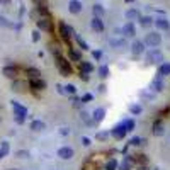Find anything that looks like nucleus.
Instances as JSON below:
<instances>
[{"mask_svg": "<svg viewBox=\"0 0 170 170\" xmlns=\"http://www.w3.org/2000/svg\"><path fill=\"white\" fill-rule=\"evenodd\" d=\"M12 109H14L15 121L19 124H22V123H24V119H25V116H27V109H25L24 106H21L19 102H15V100H12Z\"/></svg>", "mask_w": 170, "mask_h": 170, "instance_id": "obj_2", "label": "nucleus"}, {"mask_svg": "<svg viewBox=\"0 0 170 170\" xmlns=\"http://www.w3.org/2000/svg\"><path fill=\"white\" fill-rule=\"evenodd\" d=\"M68 10H70L72 14L82 12V2H78V0H72V2L68 4Z\"/></svg>", "mask_w": 170, "mask_h": 170, "instance_id": "obj_16", "label": "nucleus"}, {"mask_svg": "<svg viewBox=\"0 0 170 170\" xmlns=\"http://www.w3.org/2000/svg\"><path fill=\"white\" fill-rule=\"evenodd\" d=\"M138 170H148L146 167H138Z\"/></svg>", "mask_w": 170, "mask_h": 170, "instance_id": "obj_50", "label": "nucleus"}, {"mask_svg": "<svg viewBox=\"0 0 170 170\" xmlns=\"http://www.w3.org/2000/svg\"><path fill=\"white\" fill-rule=\"evenodd\" d=\"M25 73L29 75V80H34V78H39V76H41V72H39L38 68H27Z\"/></svg>", "mask_w": 170, "mask_h": 170, "instance_id": "obj_23", "label": "nucleus"}, {"mask_svg": "<svg viewBox=\"0 0 170 170\" xmlns=\"http://www.w3.org/2000/svg\"><path fill=\"white\" fill-rule=\"evenodd\" d=\"M36 24H38V29H41V31H46V32L53 31V22H51L49 17H39Z\"/></svg>", "mask_w": 170, "mask_h": 170, "instance_id": "obj_5", "label": "nucleus"}, {"mask_svg": "<svg viewBox=\"0 0 170 170\" xmlns=\"http://www.w3.org/2000/svg\"><path fill=\"white\" fill-rule=\"evenodd\" d=\"M133 162H138V163H141L140 167H144L148 163V158H146V155H134V157H133Z\"/></svg>", "mask_w": 170, "mask_h": 170, "instance_id": "obj_25", "label": "nucleus"}, {"mask_svg": "<svg viewBox=\"0 0 170 170\" xmlns=\"http://www.w3.org/2000/svg\"><path fill=\"white\" fill-rule=\"evenodd\" d=\"M144 138H140V136H134V138H131L129 140V144H133V146H140V144H144Z\"/></svg>", "mask_w": 170, "mask_h": 170, "instance_id": "obj_29", "label": "nucleus"}, {"mask_svg": "<svg viewBox=\"0 0 170 170\" xmlns=\"http://www.w3.org/2000/svg\"><path fill=\"white\" fill-rule=\"evenodd\" d=\"M8 143L7 141H2V146H0V157H7L8 155Z\"/></svg>", "mask_w": 170, "mask_h": 170, "instance_id": "obj_31", "label": "nucleus"}, {"mask_svg": "<svg viewBox=\"0 0 170 170\" xmlns=\"http://www.w3.org/2000/svg\"><path fill=\"white\" fill-rule=\"evenodd\" d=\"M158 75L160 76L170 75V63H162L160 66H158Z\"/></svg>", "mask_w": 170, "mask_h": 170, "instance_id": "obj_22", "label": "nucleus"}, {"mask_svg": "<svg viewBox=\"0 0 170 170\" xmlns=\"http://www.w3.org/2000/svg\"><path fill=\"white\" fill-rule=\"evenodd\" d=\"M123 34L126 36V38H134V36H136V27H134V24H133V22H126V24H124V27H123Z\"/></svg>", "mask_w": 170, "mask_h": 170, "instance_id": "obj_9", "label": "nucleus"}, {"mask_svg": "<svg viewBox=\"0 0 170 170\" xmlns=\"http://www.w3.org/2000/svg\"><path fill=\"white\" fill-rule=\"evenodd\" d=\"M32 41H39V32L38 31H34L32 32Z\"/></svg>", "mask_w": 170, "mask_h": 170, "instance_id": "obj_45", "label": "nucleus"}, {"mask_svg": "<svg viewBox=\"0 0 170 170\" xmlns=\"http://www.w3.org/2000/svg\"><path fill=\"white\" fill-rule=\"evenodd\" d=\"M141 106H138V104H133V106H129V112L131 114H134V116H140L141 114Z\"/></svg>", "mask_w": 170, "mask_h": 170, "instance_id": "obj_32", "label": "nucleus"}, {"mask_svg": "<svg viewBox=\"0 0 170 170\" xmlns=\"http://www.w3.org/2000/svg\"><path fill=\"white\" fill-rule=\"evenodd\" d=\"M2 73H4V75L7 76V78H15V76H17V66H14V65H8V66H4Z\"/></svg>", "mask_w": 170, "mask_h": 170, "instance_id": "obj_13", "label": "nucleus"}, {"mask_svg": "<svg viewBox=\"0 0 170 170\" xmlns=\"http://www.w3.org/2000/svg\"><path fill=\"white\" fill-rule=\"evenodd\" d=\"M56 90H58L59 93H65V89L61 87V85H56Z\"/></svg>", "mask_w": 170, "mask_h": 170, "instance_id": "obj_48", "label": "nucleus"}, {"mask_svg": "<svg viewBox=\"0 0 170 170\" xmlns=\"http://www.w3.org/2000/svg\"><path fill=\"white\" fill-rule=\"evenodd\" d=\"M143 42H144V46H150L153 49V48H157L162 42V36L158 32H150V34H146V38H144Z\"/></svg>", "mask_w": 170, "mask_h": 170, "instance_id": "obj_3", "label": "nucleus"}, {"mask_svg": "<svg viewBox=\"0 0 170 170\" xmlns=\"http://www.w3.org/2000/svg\"><path fill=\"white\" fill-rule=\"evenodd\" d=\"M109 138V133H104V131H100V133H97V140H100V141H104V140H107Z\"/></svg>", "mask_w": 170, "mask_h": 170, "instance_id": "obj_40", "label": "nucleus"}, {"mask_svg": "<svg viewBox=\"0 0 170 170\" xmlns=\"http://www.w3.org/2000/svg\"><path fill=\"white\" fill-rule=\"evenodd\" d=\"M82 144H83V146H90V138L83 136V138H82Z\"/></svg>", "mask_w": 170, "mask_h": 170, "instance_id": "obj_42", "label": "nucleus"}, {"mask_svg": "<svg viewBox=\"0 0 170 170\" xmlns=\"http://www.w3.org/2000/svg\"><path fill=\"white\" fill-rule=\"evenodd\" d=\"M162 78H163V76H160L157 73V78L151 82V90H155V92H162V90H163V82H162Z\"/></svg>", "mask_w": 170, "mask_h": 170, "instance_id": "obj_15", "label": "nucleus"}, {"mask_svg": "<svg viewBox=\"0 0 170 170\" xmlns=\"http://www.w3.org/2000/svg\"><path fill=\"white\" fill-rule=\"evenodd\" d=\"M93 72V65L90 61H80V73H85V75H89V73Z\"/></svg>", "mask_w": 170, "mask_h": 170, "instance_id": "obj_17", "label": "nucleus"}, {"mask_svg": "<svg viewBox=\"0 0 170 170\" xmlns=\"http://www.w3.org/2000/svg\"><path fill=\"white\" fill-rule=\"evenodd\" d=\"M92 10H93V14H95V17H99V19L104 15V7H102L100 4H93Z\"/></svg>", "mask_w": 170, "mask_h": 170, "instance_id": "obj_27", "label": "nucleus"}, {"mask_svg": "<svg viewBox=\"0 0 170 170\" xmlns=\"http://www.w3.org/2000/svg\"><path fill=\"white\" fill-rule=\"evenodd\" d=\"M99 76H102V78L109 76V68H107L106 65H100V66H99Z\"/></svg>", "mask_w": 170, "mask_h": 170, "instance_id": "obj_34", "label": "nucleus"}, {"mask_svg": "<svg viewBox=\"0 0 170 170\" xmlns=\"http://www.w3.org/2000/svg\"><path fill=\"white\" fill-rule=\"evenodd\" d=\"M10 170H15V168H10Z\"/></svg>", "mask_w": 170, "mask_h": 170, "instance_id": "obj_52", "label": "nucleus"}, {"mask_svg": "<svg viewBox=\"0 0 170 170\" xmlns=\"http://www.w3.org/2000/svg\"><path fill=\"white\" fill-rule=\"evenodd\" d=\"M92 56H93V58H95V59H100L102 58V51H93V53H92Z\"/></svg>", "mask_w": 170, "mask_h": 170, "instance_id": "obj_44", "label": "nucleus"}, {"mask_svg": "<svg viewBox=\"0 0 170 170\" xmlns=\"http://www.w3.org/2000/svg\"><path fill=\"white\" fill-rule=\"evenodd\" d=\"M110 46L112 48H123L124 44H126V42H124V39H110Z\"/></svg>", "mask_w": 170, "mask_h": 170, "instance_id": "obj_33", "label": "nucleus"}, {"mask_svg": "<svg viewBox=\"0 0 170 170\" xmlns=\"http://www.w3.org/2000/svg\"><path fill=\"white\" fill-rule=\"evenodd\" d=\"M126 126H124V123L117 124V126L112 127V131H110V134H112V138H116V140H123L124 136H126Z\"/></svg>", "mask_w": 170, "mask_h": 170, "instance_id": "obj_7", "label": "nucleus"}, {"mask_svg": "<svg viewBox=\"0 0 170 170\" xmlns=\"http://www.w3.org/2000/svg\"><path fill=\"white\" fill-rule=\"evenodd\" d=\"M90 27H92L95 32H102V31H104V21L99 19V17H93L92 21H90Z\"/></svg>", "mask_w": 170, "mask_h": 170, "instance_id": "obj_11", "label": "nucleus"}, {"mask_svg": "<svg viewBox=\"0 0 170 170\" xmlns=\"http://www.w3.org/2000/svg\"><path fill=\"white\" fill-rule=\"evenodd\" d=\"M155 25H157L158 29H162V31H168L170 29L168 21H167V19H163V17H160V19H155Z\"/></svg>", "mask_w": 170, "mask_h": 170, "instance_id": "obj_18", "label": "nucleus"}, {"mask_svg": "<svg viewBox=\"0 0 170 170\" xmlns=\"http://www.w3.org/2000/svg\"><path fill=\"white\" fill-rule=\"evenodd\" d=\"M0 158H2V157H0Z\"/></svg>", "mask_w": 170, "mask_h": 170, "instance_id": "obj_53", "label": "nucleus"}, {"mask_svg": "<svg viewBox=\"0 0 170 170\" xmlns=\"http://www.w3.org/2000/svg\"><path fill=\"white\" fill-rule=\"evenodd\" d=\"M75 39H76V42L80 44V48H82V49H89V44H87V42H85L83 39H82L80 36H78V34H75Z\"/></svg>", "mask_w": 170, "mask_h": 170, "instance_id": "obj_36", "label": "nucleus"}, {"mask_svg": "<svg viewBox=\"0 0 170 170\" xmlns=\"http://www.w3.org/2000/svg\"><path fill=\"white\" fill-rule=\"evenodd\" d=\"M56 65H58V70L63 76L72 75L73 68H72V65H70V61H68L66 58H63V56H56Z\"/></svg>", "mask_w": 170, "mask_h": 170, "instance_id": "obj_1", "label": "nucleus"}, {"mask_svg": "<svg viewBox=\"0 0 170 170\" xmlns=\"http://www.w3.org/2000/svg\"><path fill=\"white\" fill-rule=\"evenodd\" d=\"M12 89H14V90H22V89H24V82L15 80V82L12 83Z\"/></svg>", "mask_w": 170, "mask_h": 170, "instance_id": "obj_38", "label": "nucleus"}, {"mask_svg": "<svg viewBox=\"0 0 170 170\" xmlns=\"http://www.w3.org/2000/svg\"><path fill=\"white\" fill-rule=\"evenodd\" d=\"M151 131H153V134H157V136L163 134V124H162V121H155V123H153Z\"/></svg>", "mask_w": 170, "mask_h": 170, "instance_id": "obj_21", "label": "nucleus"}, {"mask_svg": "<svg viewBox=\"0 0 170 170\" xmlns=\"http://www.w3.org/2000/svg\"><path fill=\"white\" fill-rule=\"evenodd\" d=\"M92 99H93V95H92V93H85L83 97H82V102H90Z\"/></svg>", "mask_w": 170, "mask_h": 170, "instance_id": "obj_41", "label": "nucleus"}, {"mask_svg": "<svg viewBox=\"0 0 170 170\" xmlns=\"http://www.w3.org/2000/svg\"><path fill=\"white\" fill-rule=\"evenodd\" d=\"M59 34H61V38H63V39H66V41H68L72 36H75V31H73L72 25L61 22V24H59Z\"/></svg>", "mask_w": 170, "mask_h": 170, "instance_id": "obj_6", "label": "nucleus"}, {"mask_svg": "<svg viewBox=\"0 0 170 170\" xmlns=\"http://www.w3.org/2000/svg\"><path fill=\"white\" fill-rule=\"evenodd\" d=\"M133 163H134V162H133V157H126L123 160V163L119 165V170H131L133 168Z\"/></svg>", "mask_w": 170, "mask_h": 170, "instance_id": "obj_20", "label": "nucleus"}, {"mask_svg": "<svg viewBox=\"0 0 170 170\" xmlns=\"http://www.w3.org/2000/svg\"><path fill=\"white\" fill-rule=\"evenodd\" d=\"M58 157L61 158V160H70V158H73V148H70V146H61V148L58 150Z\"/></svg>", "mask_w": 170, "mask_h": 170, "instance_id": "obj_8", "label": "nucleus"}, {"mask_svg": "<svg viewBox=\"0 0 170 170\" xmlns=\"http://www.w3.org/2000/svg\"><path fill=\"white\" fill-rule=\"evenodd\" d=\"M126 19H127L129 22L136 21V19H141L140 10H138V8H127V10H126Z\"/></svg>", "mask_w": 170, "mask_h": 170, "instance_id": "obj_12", "label": "nucleus"}, {"mask_svg": "<svg viewBox=\"0 0 170 170\" xmlns=\"http://www.w3.org/2000/svg\"><path fill=\"white\" fill-rule=\"evenodd\" d=\"M140 24L143 25V27H148V25H151V24H153V17H150V15H141Z\"/></svg>", "mask_w": 170, "mask_h": 170, "instance_id": "obj_28", "label": "nucleus"}, {"mask_svg": "<svg viewBox=\"0 0 170 170\" xmlns=\"http://www.w3.org/2000/svg\"><path fill=\"white\" fill-rule=\"evenodd\" d=\"M59 133H61V134H63V136H66L70 131H68V127H61V131H59Z\"/></svg>", "mask_w": 170, "mask_h": 170, "instance_id": "obj_46", "label": "nucleus"}, {"mask_svg": "<svg viewBox=\"0 0 170 170\" xmlns=\"http://www.w3.org/2000/svg\"><path fill=\"white\" fill-rule=\"evenodd\" d=\"M104 117H106V109H102V107H97V109L93 110V121L100 123V121H104Z\"/></svg>", "mask_w": 170, "mask_h": 170, "instance_id": "obj_19", "label": "nucleus"}, {"mask_svg": "<svg viewBox=\"0 0 170 170\" xmlns=\"http://www.w3.org/2000/svg\"><path fill=\"white\" fill-rule=\"evenodd\" d=\"M0 25H4V27H7V25H10V24H8V21L5 19V17H2V15H0Z\"/></svg>", "mask_w": 170, "mask_h": 170, "instance_id": "obj_43", "label": "nucleus"}, {"mask_svg": "<svg viewBox=\"0 0 170 170\" xmlns=\"http://www.w3.org/2000/svg\"><path fill=\"white\" fill-rule=\"evenodd\" d=\"M146 61L148 63H162L163 61V55H162V51L157 49V48H153L146 53Z\"/></svg>", "mask_w": 170, "mask_h": 170, "instance_id": "obj_4", "label": "nucleus"}, {"mask_svg": "<svg viewBox=\"0 0 170 170\" xmlns=\"http://www.w3.org/2000/svg\"><path fill=\"white\" fill-rule=\"evenodd\" d=\"M44 127H46V124L42 123V121H38V119L31 123V129H32V131H42Z\"/></svg>", "mask_w": 170, "mask_h": 170, "instance_id": "obj_24", "label": "nucleus"}, {"mask_svg": "<svg viewBox=\"0 0 170 170\" xmlns=\"http://www.w3.org/2000/svg\"><path fill=\"white\" fill-rule=\"evenodd\" d=\"M153 170H158V168H153Z\"/></svg>", "mask_w": 170, "mask_h": 170, "instance_id": "obj_51", "label": "nucleus"}, {"mask_svg": "<svg viewBox=\"0 0 170 170\" xmlns=\"http://www.w3.org/2000/svg\"><path fill=\"white\" fill-rule=\"evenodd\" d=\"M131 51H133V55L134 56H138V55H141L144 51V42L143 41H133V44H131Z\"/></svg>", "mask_w": 170, "mask_h": 170, "instance_id": "obj_10", "label": "nucleus"}, {"mask_svg": "<svg viewBox=\"0 0 170 170\" xmlns=\"http://www.w3.org/2000/svg\"><path fill=\"white\" fill-rule=\"evenodd\" d=\"M99 90H100V92H106V85H99Z\"/></svg>", "mask_w": 170, "mask_h": 170, "instance_id": "obj_49", "label": "nucleus"}, {"mask_svg": "<svg viewBox=\"0 0 170 170\" xmlns=\"http://www.w3.org/2000/svg\"><path fill=\"white\" fill-rule=\"evenodd\" d=\"M80 78H82V80H85V82H87V80L90 78V76H89V75H85V73H80Z\"/></svg>", "mask_w": 170, "mask_h": 170, "instance_id": "obj_47", "label": "nucleus"}, {"mask_svg": "<svg viewBox=\"0 0 170 170\" xmlns=\"http://www.w3.org/2000/svg\"><path fill=\"white\" fill-rule=\"evenodd\" d=\"M123 123H124V126H126V131L127 133L134 129V121H133V119H126V121H123Z\"/></svg>", "mask_w": 170, "mask_h": 170, "instance_id": "obj_35", "label": "nucleus"}, {"mask_svg": "<svg viewBox=\"0 0 170 170\" xmlns=\"http://www.w3.org/2000/svg\"><path fill=\"white\" fill-rule=\"evenodd\" d=\"M15 157H19V158H27V157H29V151H25V150H19V151L15 153Z\"/></svg>", "mask_w": 170, "mask_h": 170, "instance_id": "obj_39", "label": "nucleus"}, {"mask_svg": "<svg viewBox=\"0 0 170 170\" xmlns=\"http://www.w3.org/2000/svg\"><path fill=\"white\" fill-rule=\"evenodd\" d=\"M106 170H117V160H116V158H110V160H107Z\"/></svg>", "mask_w": 170, "mask_h": 170, "instance_id": "obj_30", "label": "nucleus"}, {"mask_svg": "<svg viewBox=\"0 0 170 170\" xmlns=\"http://www.w3.org/2000/svg\"><path fill=\"white\" fill-rule=\"evenodd\" d=\"M68 55H70L72 61H82V55L76 49H73V48H70V53H68Z\"/></svg>", "mask_w": 170, "mask_h": 170, "instance_id": "obj_26", "label": "nucleus"}, {"mask_svg": "<svg viewBox=\"0 0 170 170\" xmlns=\"http://www.w3.org/2000/svg\"><path fill=\"white\" fill-rule=\"evenodd\" d=\"M65 92L66 93H70V95H75V92H76V87L73 83H68L66 87H65Z\"/></svg>", "mask_w": 170, "mask_h": 170, "instance_id": "obj_37", "label": "nucleus"}, {"mask_svg": "<svg viewBox=\"0 0 170 170\" xmlns=\"http://www.w3.org/2000/svg\"><path fill=\"white\" fill-rule=\"evenodd\" d=\"M29 87L32 90H42V89H46V83L41 78H34V80H29Z\"/></svg>", "mask_w": 170, "mask_h": 170, "instance_id": "obj_14", "label": "nucleus"}]
</instances>
